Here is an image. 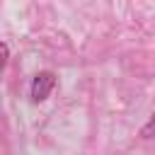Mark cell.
I'll return each instance as SVG.
<instances>
[{
  "label": "cell",
  "instance_id": "2",
  "mask_svg": "<svg viewBox=\"0 0 155 155\" xmlns=\"http://www.w3.org/2000/svg\"><path fill=\"white\" fill-rule=\"evenodd\" d=\"M140 138H145V140L155 138V109H153V116L148 119V124L140 128Z\"/></svg>",
  "mask_w": 155,
  "mask_h": 155
},
{
  "label": "cell",
  "instance_id": "1",
  "mask_svg": "<svg viewBox=\"0 0 155 155\" xmlns=\"http://www.w3.org/2000/svg\"><path fill=\"white\" fill-rule=\"evenodd\" d=\"M56 73L53 70H39L34 78H31V85H29V97L34 104H41L44 99H48V94L53 92L56 87Z\"/></svg>",
  "mask_w": 155,
  "mask_h": 155
},
{
  "label": "cell",
  "instance_id": "3",
  "mask_svg": "<svg viewBox=\"0 0 155 155\" xmlns=\"http://www.w3.org/2000/svg\"><path fill=\"white\" fill-rule=\"evenodd\" d=\"M2 56H5V58H2V63L7 65V61H10V46H7V41H2Z\"/></svg>",
  "mask_w": 155,
  "mask_h": 155
}]
</instances>
